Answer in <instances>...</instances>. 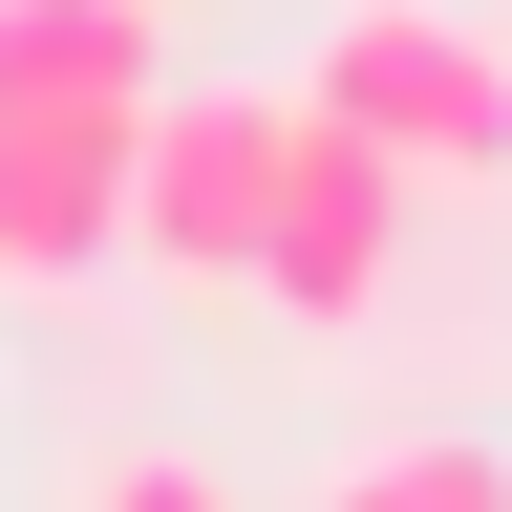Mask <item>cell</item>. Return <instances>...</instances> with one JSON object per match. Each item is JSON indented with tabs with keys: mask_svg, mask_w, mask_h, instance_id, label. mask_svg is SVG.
<instances>
[{
	"mask_svg": "<svg viewBox=\"0 0 512 512\" xmlns=\"http://www.w3.org/2000/svg\"><path fill=\"white\" fill-rule=\"evenodd\" d=\"M86 512H235V491L192 470V448H107V470H86Z\"/></svg>",
	"mask_w": 512,
	"mask_h": 512,
	"instance_id": "7",
	"label": "cell"
},
{
	"mask_svg": "<svg viewBox=\"0 0 512 512\" xmlns=\"http://www.w3.org/2000/svg\"><path fill=\"white\" fill-rule=\"evenodd\" d=\"M128 128L150 107H0V278L22 299L128 256Z\"/></svg>",
	"mask_w": 512,
	"mask_h": 512,
	"instance_id": "4",
	"label": "cell"
},
{
	"mask_svg": "<svg viewBox=\"0 0 512 512\" xmlns=\"http://www.w3.org/2000/svg\"><path fill=\"white\" fill-rule=\"evenodd\" d=\"M406 235H427V171H384L363 128H320V107H299L278 214H256V299H278V320H320V342H363V320L406 299Z\"/></svg>",
	"mask_w": 512,
	"mask_h": 512,
	"instance_id": "3",
	"label": "cell"
},
{
	"mask_svg": "<svg viewBox=\"0 0 512 512\" xmlns=\"http://www.w3.org/2000/svg\"><path fill=\"white\" fill-rule=\"evenodd\" d=\"M320 512H512V448L491 427H384V448L320 470Z\"/></svg>",
	"mask_w": 512,
	"mask_h": 512,
	"instance_id": "6",
	"label": "cell"
},
{
	"mask_svg": "<svg viewBox=\"0 0 512 512\" xmlns=\"http://www.w3.org/2000/svg\"><path fill=\"white\" fill-rule=\"evenodd\" d=\"M150 0H0V107H150Z\"/></svg>",
	"mask_w": 512,
	"mask_h": 512,
	"instance_id": "5",
	"label": "cell"
},
{
	"mask_svg": "<svg viewBox=\"0 0 512 512\" xmlns=\"http://www.w3.org/2000/svg\"><path fill=\"white\" fill-rule=\"evenodd\" d=\"M278 150H299V86H150V128H128V256H171V278H256Z\"/></svg>",
	"mask_w": 512,
	"mask_h": 512,
	"instance_id": "2",
	"label": "cell"
},
{
	"mask_svg": "<svg viewBox=\"0 0 512 512\" xmlns=\"http://www.w3.org/2000/svg\"><path fill=\"white\" fill-rule=\"evenodd\" d=\"M299 107L363 128V150L427 171V192H491V171H512V43H470L448 0H320Z\"/></svg>",
	"mask_w": 512,
	"mask_h": 512,
	"instance_id": "1",
	"label": "cell"
}]
</instances>
